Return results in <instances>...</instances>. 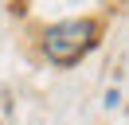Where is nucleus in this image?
<instances>
[{"label":"nucleus","instance_id":"nucleus-1","mask_svg":"<svg viewBox=\"0 0 129 125\" xmlns=\"http://www.w3.org/2000/svg\"><path fill=\"white\" fill-rule=\"evenodd\" d=\"M98 20L82 16V20H59L43 31V55H47L55 67H74L78 59H86L90 51L98 47Z\"/></svg>","mask_w":129,"mask_h":125}]
</instances>
